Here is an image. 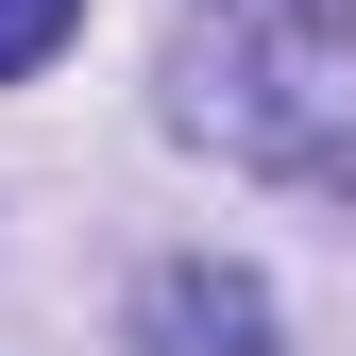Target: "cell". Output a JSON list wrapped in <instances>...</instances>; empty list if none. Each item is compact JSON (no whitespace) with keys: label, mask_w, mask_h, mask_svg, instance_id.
I'll list each match as a JSON object with an SVG mask.
<instances>
[{"label":"cell","mask_w":356,"mask_h":356,"mask_svg":"<svg viewBox=\"0 0 356 356\" xmlns=\"http://www.w3.org/2000/svg\"><path fill=\"white\" fill-rule=\"evenodd\" d=\"M187 119L254 170L356 187V0H187Z\"/></svg>","instance_id":"obj_1"},{"label":"cell","mask_w":356,"mask_h":356,"mask_svg":"<svg viewBox=\"0 0 356 356\" xmlns=\"http://www.w3.org/2000/svg\"><path fill=\"white\" fill-rule=\"evenodd\" d=\"M136 356H272V289L220 272V254H170L136 289Z\"/></svg>","instance_id":"obj_2"},{"label":"cell","mask_w":356,"mask_h":356,"mask_svg":"<svg viewBox=\"0 0 356 356\" xmlns=\"http://www.w3.org/2000/svg\"><path fill=\"white\" fill-rule=\"evenodd\" d=\"M68 34H85V0H0V85H34Z\"/></svg>","instance_id":"obj_3"}]
</instances>
